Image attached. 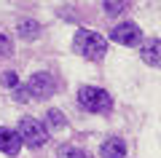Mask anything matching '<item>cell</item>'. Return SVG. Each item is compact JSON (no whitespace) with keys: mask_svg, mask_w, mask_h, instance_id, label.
<instances>
[{"mask_svg":"<svg viewBox=\"0 0 161 158\" xmlns=\"http://www.w3.org/2000/svg\"><path fill=\"white\" fill-rule=\"evenodd\" d=\"M73 46H75V51H78L80 57L92 59V62H99L108 54V40L99 32H92V30H75Z\"/></svg>","mask_w":161,"mask_h":158,"instance_id":"obj_1","label":"cell"},{"mask_svg":"<svg viewBox=\"0 0 161 158\" xmlns=\"http://www.w3.org/2000/svg\"><path fill=\"white\" fill-rule=\"evenodd\" d=\"M99 155L102 158H126V142L118 137H110L99 145Z\"/></svg>","mask_w":161,"mask_h":158,"instance_id":"obj_7","label":"cell"},{"mask_svg":"<svg viewBox=\"0 0 161 158\" xmlns=\"http://www.w3.org/2000/svg\"><path fill=\"white\" fill-rule=\"evenodd\" d=\"M59 158H86V153L75 145H62L59 147Z\"/></svg>","mask_w":161,"mask_h":158,"instance_id":"obj_11","label":"cell"},{"mask_svg":"<svg viewBox=\"0 0 161 158\" xmlns=\"http://www.w3.org/2000/svg\"><path fill=\"white\" fill-rule=\"evenodd\" d=\"M110 38L118 40L121 46H140L142 30H140V24H134V22H121V24H115V27L110 30Z\"/></svg>","mask_w":161,"mask_h":158,"instance_id":"obj_5","label":"cell"},{"mask_svg":"<svg viewBox=\"0 0 161 158\" xmlns=\"http://www.w3.org/2000/svg\"><path fill=\"white\" fill-rule=\"evenodd\" d=\"M14 54V43L6 32H0V59H8Z\"/></svg>","mask_w":161,"mask_h":158,"instance_id":"obj_12","label":"cell"},{"mask_svg":"<svg viewBox=\"0 0 161 158\" xmlns=\"http://www.w3.org/2000/svg\"><path fill=\"white\" fill-rule=\"evenodd\" d=\"M19 35H22L24 40L40 38V24L35 22V19H22V22H19Z\"/></svg>","mask_w":161,"mask_h":158,"instance_id":"obj_9","label":"cell"},{"mask_svg":"<svg viewBox=\"0 0 161 158\" xmlns=\"http://www.w3.org/2000/svg\"><path fill=\"white\" fill-rule=\"evenodd\" d=\"M14 99H16V102H27V99H30V94H27V86H24V83H19L16 89H14Z\"/></svg>","mask_w":161,"mask_h":158,"instance_id":"obj_15","label":"cell"},{"mask_svg":"<svg viewBox=\"0 0 161 158\" xmlns=\"http://www.w3.org/2000/svg\"><path fill=\"white\" fill-rule=\"evenodd\" d=\"M46 129H64V126H67V121H64V115H62V110H48L46 113Z\"/></svg>","mask_w":161,"mask_h":158,"instance_id":"obj_10","label":"cell"},{"mask_svg":"<svg viewBox=\"0 0 161 158\" xmlns=\"http://www.w3.org/2000/svg\"><path fill=\"white\" fill-rule=\"evenodd\" d=\"M16 134L22 137V142L30 145V147H43L48 142V129L40 123L38 118H30V115H24V118L19 121Z\"/></svg>","mask_w":161,"mask_h":158,"instance_id":"obj_3","label":"cell"},{"mask_svg":"<svg viewBox=\"0 0 161 158\" xmlns=\"http://www.w3.org/2000/svg\"><path fill=\"white\" fill-rule=\"evenodd\" d=\"M24 86H27L30 99H48V96L57 91L54 75H48V73H35V75H32V78H30Z\"/></svg>","mask_w":161,"mask_h":158,"instance_id":"obj_4","label":"cell"},{"mask_svg":"<svg viewBox=\"0 0 161 158\" xmlns=\"http://www.w3.org/2000/svg\"><path fill=\"white\" fill-rule=\"evenodd\" d=\"M78 105L89 113H99V115H108L113 110V96L108 94L105 89L99 86H80L78 91Z\"/></svg>","mask_w":161,"mask_h":158,"instance_id":"obj_2","label":"cell"},{"mask_svg":"<svg viewBox=\"0 0 161 158\" xmlns=\"http://www.w3.org/2000/svg\"><path fill=\"white\" fill-rule=\"evenodd\" d=\"M0 83L6 86V89H16L19 78H16V73H3V75H0Z\"/></svg>","mask_w":161,"mask_h":158,"instance_id":"obj_14","label":"cell"},{"mask_svg":"<svg viewBox=\"0 0 161 158\" xmlns=\"http://www.w3.org/2000/svg\"><path fill=\"white\" fill-rule=\"evenodd\" d=\"M140 57H142L145 64H150V67H158V64H161V40H158V38H150L148 43L140 48Z\"/></svg>","mask_w":161,"mask_h":158,"instance_id":"obj_8","label":"cell"},{"mask_svg":"<svg viewBox=\"0 0 161 158\" xmlns=\"http://www.w3.org/2000/svg\"><path fill=\"white\" fill-rule=\"evenodd\" d=\"M22 150V137L16 134V129H6V126H0V153H6V155H19Z\"/></svg>","mask_w":161,"mask_h":158,"instance_id":"obj_6","label":"cell"},{"mask_svg":"<svg viewBox=\"0 0 161 158\" xmlns=\"http://www.w3.org/2000/svg\"><path fill=\"white\" fill-rule=\"evenodd\" d=\"M105 11H108L110 16H118V14L126 11V3H115V0H108V3H105Z\"/></svg>","mask_w":161,"mask_h":158,"instance_id":"obj_13","label":"cell"}]
</instances>
